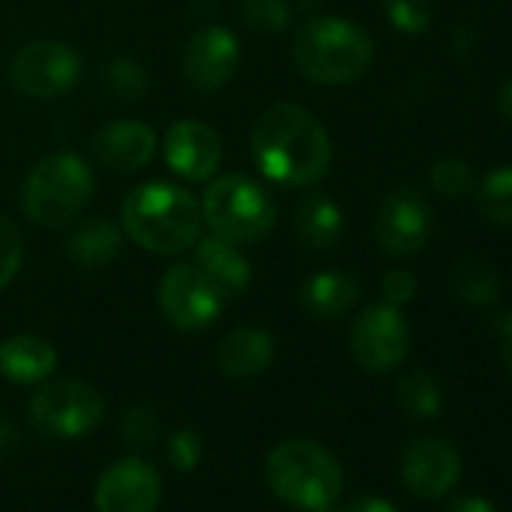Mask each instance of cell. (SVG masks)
<instances>
[{
  "instance_id": "1",
  "label": "cell",
  "mask_w": 512,
  "mask_h": 512,
  "mask_svg": "<svg viewBox=\"0 0 512 512\" xmlns=\"http://www.w3.org/2000/svg\"><path fill=\"white\" fill-rule=\"evenodd\" d=\"M250 151L266 178L281 187H311L332 166V139L320 118L296 103H275L253 124Z\"/></svg>"
},
{
  "instance_id": "2",
  "label": "cell",
  "mask_w": 512,
  "mask_h": 512,
  "mask_svg": "<svg viewBox=\"0 0 512 512\" xmlns=\"http://www.w3.org/2000/svg\"><path fill=\"white\" fill-rule=\"evenodd\" d=\"M121 229L142 250L178 256L202 235V205L187 187L148 181L121 202Z\"/></svg>"
},
{
  "instance_id": "3",
  "label": "cell",
  "mask_w": 512,
  "mask_h": 512,
  "mask_svg": "<svg viewBox=\"0 0 512 512\" xmlns=\"http://www.w3.org/2000/svg\"><path fill=\"white\" fill-rule=\"evenodd\" d=\"M293 64L314 85H353L374 67V43L347 19H311L293 37Z\"/></svg>"
},
{
  "instance_id": "4",
  "label": "cell",
  "mask_w": 512,
  "mask_h": 512,
  "mask_svg": "<svg viewBox=\"0 0 512 512\" xmlns=\"http://www.w3.org/2000/svg\"><path fill=\"white\" fill-rule=\"evenodd\" d=\"M266 482L284 503L305 512H320L338 503L344 473L326 446L305 437H293L269 452Z\"/></svg>"
},
{
  "instance_id": "5",
  "label": "cell",
  "mask_w": 512,
  "mask_h": 512,
  "mask_svg": "<svg viewBox=\"0 0 512 512\" xmlns=\"http://www.w3.org/2000/svg\"><path fill=\"white\" fill-rule=\"evenodd\" d=\"M94 172L76 154L43 157L22 190L25 214L43 229H61L73 223L94 196Z\"/></svg>"
},
{
  "instance_id": "6",
  "label": "cell",
  "mask_w": 512,
  "mask_h": 512,
  "mask_svg": "<svg viewBox=\"0 0 512 512\" xmlns=\"http://www.w3.org/2000/svg\"><path fill=\"white\" fill-rule=\"evenodd\" d=\"M199 205H202V220L211 226V232L235 244L260 241L278 223V208L272 196L253 178L244 175L214 178Z\"/></svg>"
},
{
  "instance_id": "7",
  "label": "cell",
  "mask_w": 512,
  "mask_h": 512,
  "mask_svg": "<svg viewBox=\"0 0 512 512\" xmlns=\"http://www.w3.org/2000/svg\"><path fill=\"white\" fill-rule=\"evenodd\" d=\"M28 416L46 437H85L103 422L106 398L82 380H52L34 392Z\"/></svg>"
},
{
  "instance_id": "8",
  "label": "cell",
  "mask_w": 512,
  "mask_h": 512,
  "mask_svg": "<svg viewBox=\"0 0 512 512\" xmlns=\"http://www.w3.org/2000/svg\"><path fill=\"white\" fill-rule=\"evenodd\" d=\"M13 85L34 100H55L70 94L82 79V58L73 46L58 40H37L16 52L10 64Z\"/></svg>"
},
{
  "instance_id": "9",
  "label": "cell",
  "mask_w": 512,
  "mask_h": 512,
  "mask_svg": "<svg viewBox=\"0 0 512 512\" xmlns=\"http://www.w3.org/2000/svg\"><path fill=\"white\" fill-rule=\"evenodd\" d=\"M410 341L413 335L401 308H392L386 302L368 308L350 329V353L371 374H386L398 368L410 353Z\"/></svg>"
},
{
  "instance_id": "10",
  "label": "cell",
  "mask_w": 512,
  "mask_h": 512,
  "mask_svg": "<svg viewBox=\"0 0 512 512\" xmlns=\"http://www.w3.org/2000/svg\"><path fill=\"white\" fill-rule=\"evenodd\" d=\"M157 299L163 317L181 332L208 329L226 308L220 293L193 263H175L172 269H166Z\"/></svg>"
},
{
  "instance_id": "11",
  "label": "cell",
  "mask_w": 512,
  "mask_h": 512,
  "mask_svg": "<svg viewBox=\"0 0 512 512\" xmlns=\"http://www.w3.org/2000/svg\"><path fill=\"white\" fill-rule=\"evenodd\" d=\"M431 226L434 220L425 196L413 187H398L383 199L374 220V235L389 256H416L428 247Z\"/></svg>"
},
{
  "instance_id": "12",
  "label": "cell",
  "mask_w": 512,
  "mask_h": 512,
  "mask_svg": "<svg viewBox=\"0 0 512 512\" xmlns=\"http://www.w3.org/2000/svg\"><path fill=\"white\" fill-rule=\"evenodd\" d=\"M241 64V46L238 37L229 28L220 25H205L190 34L181 58L184 79L196 91H220L223 85L232 82Z\"/></svg>"
},
{
  "instance_id": "13",
  "label": "cell",
  "mask_w": 512,
  "mask_h": 512,
  "mask_svg": "<svg viewBox=\"0 0 512 512\" xmlns=\"http://www.w3.org/2000/svg\"><path fill=\"white\" fill-rule=\"evenodd\" d=\"M163 497L160 473L142 458L115 461L94 488L97 512H154Z\"/></svg>"
},
{
  "instance_id": "14",
  "label": "cell",
  "mask_w": 512,
  "mask_h": 512,
  "mask_svg": "<svg viewBox=\"0 0 512 512\" xmlns=\"http://www.w3.org/2000/svg\"><path fill=\"white\" fill-rule=\"evenodd\" d=\"M163 157L178 178L190 184L211 181L223 160L220 136L205 121L181 118L169 127L163 139Z\"/></svg>"
},
{
  "instance_id": "15",
  "label": "cell",
  "mask_w": 512,
  "mask_h": 512,
  "mask_svg": "<svg viewBox=\"0 0 512 512\" xmlns=\"http://www.w3.org/2000/svg\"><path fill=\"white\" fill-rule=\"evenodd\" d=\"M461 473L455 446L443 437H419L401 455V479L410 494L422 500L443 497Z\"/></svg>"
},
{
  "instance_id": "16",
  "label": "cell",
  "mask_w": 512,
  "mask_h": 512,
  "mask_svg": "<svg viewBox=\"0 0 512 512\" xmlns=\"http://www.w3.org/2000/svg\"><path fill=\"white\" fill-rule=\"evenodd\" d=\"M193 266L208 278V284L220 293V299L229 305L241 299L250 287V263L247 256L235 247V241L208 232L199 235L193 244Z\"/></svg>"
},
{
  "instance_id": "17",
  "label": "cell",
  "mask_w": 512,
  "mask_h": 512,
  "mask_svg": "<svg viewBox=\"0 0 512 512\" xmlns=\"http://www.w3.org/2000/svg\"><path fill=\"white\" fill-rule=\"evenodd\" d=\"M91 151L109 169L136 172V169L151 163V157L157 151V136H154V130L145 121L121 118V121L103 124L91 136Z\"/></svg>"
},
{
  "instance_id": "18",
  "label": "cell",
  "mask_w": 512,
  "mask_h": 512,
  "mask_svg": "<svg viewBox=\"0 0 512 512\" xmlns=\"http://www.w3.org/2000/svg\"><path fill=\"white\" fill-rule=\"evenodd\" d=\"M217 371L229 380H250L275 362V338L266 329L241 326L223 335L214 353Z\"/></svg>"
},
{
  "instance_id": "19",
  "label": "cell",
  "mask_w": 512,
  "mask_h": 512,
  "mask_svg": "<svg viewBox=\"0 0 512 512\" xmlns=\"http://www.w3.org/2000/svg\"><path fill=\"white\" fill-rule=\"evenodd\" d=\"M55 368L58 353L40 335H13L0 344V374L13 383H43Z\"/></svg>"
},
{
  "instance_id": "20",
  "label": "cell",
  "mask_w": 512,
  "mask_h": 512,
  "mask_svg": "<svg viewBox=\"0 0 512 512\" xmlns=\"http://www.w3.org/2000/svg\"><path fill=\"white\" fill-rule=\"evenodd\" d=\"M359 296H362L359 281L344 272L311 275L299 290V302L314 320H341L356 308Z\"/></svg>"
},
{
  "instance_id": "21",
  "label": "cell",
  "mask_w": 512,
  "mask_h": 512,
  "mask_svg": "<svg viewBox=\"0 0 512 512\" xmlns=\"http://www.w3.org/2000/svg\"><path fill=\"white\" fill-rule=\"evenodd\" d=\"M296 232L311 250H332L344 235V211L329 193H308L293 214Z\"/></svg>"
},
{
  "instance_id": "22",
  "label": "cell",
  "mask_w": 512,
  "mask_h": 512,
  "mask_svg": "<svg viewBox=\"0 0 512 512\" xmlns=\"http://www.w3.org/2000/svg\"><path fill=\"white\" fill-rule=\"evenodd\" d=\"M121 235L124 229L115 220L88 217L67 238V256L85 269H103L121 253Z\"/></svg>"
},
{
  "instance_id": "23",
  "label": "cell",
  "mask_w": 512,
  "mask_h": 512,
  "mask_svg": "<svg viewBox=\"0 0 512 512\" xmlns=\"http://www.w3.org/2000/svg\"><path fill=\"white\" fill-rule=\"evenodd\" d=\"M500 275L494 272L491 263L485 260H464L458 263V269L452 272V293L455 299H461L464 305L473 308H491L500 302Z\"/></svg>"
},
{
  "instance_id": "24",
  "label": "cell",
  "mask_w": 512,
  "mask_h": 512,
  "mask_svg": "<svg viewBox=\"0 0 512 512\" xmlns=\"http://www.w3.org/2000/svg\"><path fill=\"white\" fill-rule=\"evenodd\" d=\"M479 214L494 226H512V163L491 169L476 187Z\"/></svg>"
},
{
  "instance_id": "25",
  "label": "cell",
  "mask_w": 512,
  "mask_h": 512,
  "mask_svg": "<svg viewBox=\"0 0 512 512\" xmlns=\"http://www.w3.org/2000/svg\"><path fill=\"white\" fill-rule=\"evenodd\" d=\"M395 401L413 419H434L443 407L440 386L428 371H410L395 386Z\"/></svg>"
},
{
  "instance_id": "26",
  "label": "cell",
  "mask_w": 512,
  "mask_h": 512,
  "mask_svg": "<svg viewBox=\"0 0 512 512\" xmlns=\"http://www.w3.org/2000/svg\"><path fill=\"white\" fill-rule=\"evenodd\" d=\"M428 178H431L434 193L443 196V199H464V196H470L473 187H476L473 166H470L464 157H452V154H449V157H437V160L431 163Z\"/></svg>"
},
{
  "instance_id": "27",
  "label": "cell",
  "mask_w": 512,
  "mask_h": 512,
  "mask_svg": "<svg viewBox=\"0 0 512 512\" xmlns=\"http://www.w3.org/2000/svg\"><path fill=\"white\" fill-rule=\"evenodd\" d=\"M241 16L256 34H281L293 22L290 0H241Z\"/></svg>"
},
{
  "instance_id": "28",
  "label": "cell",
  "mask_w": 512,
  "mask_h": 512,
  "mask_svg": "<svg viewBox=\"0 0 512 512\" xmlns=\"http://www.w3.org/2000/svg\"><path fill=\"white\" fill-rule=\"evenodd\" d=\"M103 88L112 97L136 100L148 91V73L130 58H115L103 67Z\"/></svg>"
},
{
  "instance_id": "29",
  "label": "cell",
  "mask_w": 512,
  "mask_h": 512,
  "mask_svg": "<svg viewBox=\"0 0 512 512\" xmlns=\"http://www.w3.org/2000/svg\"><path fill=\"white\" fill-rule=\"evenodd\" d=\"M22 260H25L22 229L10 217L0 214V293H4L13 284V278L22 269Z\"/></svg>"
},
{
  "instance_id": "30",
  "label": "cell",
  "mask_w": 512,
  "mask_h": 512,
  "mask_svg": "<svg viewBox=\"0 0 512 512\" xmlns=\"http://www.w3.org/2000/svg\"><path fill=\"white\" fill-rule=\"evenodd\" d=\"M386 19L404 37H419L431 28L428 0H386Z\"/></svg>"
},
{
  "instance_id": "31",
  "label": "cell",
  "mask_w": 512,
  "mask_h": 512,
  "mask_svg": "<svg viewBox=\"0 0 512 512\" xmlns=\"http://www.w3.org/2000/svg\"><path fill=\"white\" fill-rule=\"evenodd\" d=\"M157 434H160V416L148 404H133L124 413V419H121V437H124L127 446L148 449V446H154Z\"/></svg>"
},
{
  "instance_id": "32",
  "label": "cell",
  "mask_w": 512,
  "mask_h": 512,
  "mask_svg": "<svg viewBox=\"0 0 512 512\" xmlns=\"http://www.w3.org/2000/svg\"><path fill=\"white\" fill-rule=\"evenodd\" d=\"M169 461L175 470L187 473L202 461V437L193 428H181L169 440Z\"/></svg>"
},
{
  "instance_id": "33",
  "label": "cell",
  "mask_w": 512,
  "mask_h": 512,
  "mask_svg": "<svg viewBox=\"0 0 512 512\" xmlns=\"http://www.w3.org/2000/svg\"><path fill=\"white\" fill-rule=\"evenodd\" d=\"M416 290H419V284H416L413 272H407V269H392V272H386L383 281H380V296H383V302L392 305V308L410 305V302L416 299Z\"/></svg>"
},
{
  "instance_id": "34",
  "label": "cell",
  "mask_w": 512,
  "mask_h": 512,
  "mask_svg": "<svg viewBox=\"0 0 512 512\" xmlns=\"http://www.w3.org/2000/svg\"><path fill=\"white\" fill-rule=\"evenodd\" d=\"M497 350H500V359L506 365V371L512 374V311L500 317L497 323Z\"/></svg>"
},
{
  "instance_id": "35",
  "label": "cell",
  "mask_w": 512,
  "mask_h": 512,
  "mask_svg": "<svg viewBox=\"0 0 512 512\" xmlns=\"http://www.w3.org/2000/svg\"><path fill=\"white\" fill-rule=\"evenodd\" d=\"M341 512H398V506H392L389 500L377 497V494H359L353 503H347Z\"/></svg>"
},
{
  "instance_id": "36",
  "label": "cell",
  "mask_w": 512,
  "mask_h": 512,
  "mask_svg": "<svg viewBox=\"0 0 512 512\" xmlns=\"http://www.w3.org/2000/svg\"><path fill=\"white\" fill-rule=\"evenodd\" d=\"M446 512H497V509L485 497H479V494H461V497H455L449 503Z\"/></svg>"
},
{
  "instance_id": "37",
  "label": "cell",
  "mask_w": 512,
  "mask_h": 512,
  "mask_svg": "<svg viewBox=\"0 0 512 512\" xmlns=\"http://www.w3.org/2000/svg\"><path fill=\"white\" fill-rule=\"evenodd\" d=\"M16 449H19V431L13 428V422L0 419V461H7Z\"/></svg>"
},
{
  "instance_id": "38",
  "label": "cell",
  "mask_w": 512,
  "mask_h": 512,
  "mask_svg": "<svg viewBox=\"0 0 512 512\" xmlns=\"http://www.w3.org/2000/svg\"><path fill=\"white\" fill-rule=\"evenodd\" d=\"M497 112H500L503 121L512 124V79H509V82L500 88V94H497Z\"/></svg>"
},
{
  "instance_id": "39",
  "label": "cell",
  "mask_w": 512,
  "mask_h": 512,
  "mask_svg": "<svg viewBox=\"0 0 512 512\" xmlns=\"http://www.w3.org/2000/svg\"><path fill=\"white\" fill-rule=\"evenodd\" d=\"M320 512H341V509H338V506L332 503V506H326V509H320Z\"/></svg>"
}]
</instances>
